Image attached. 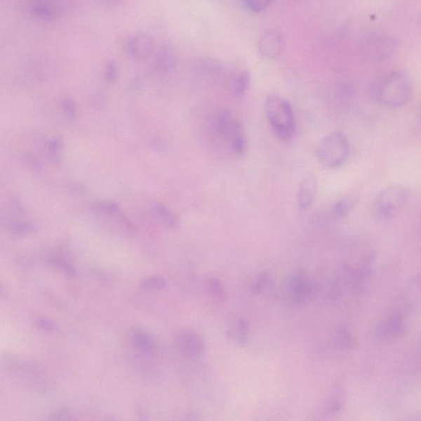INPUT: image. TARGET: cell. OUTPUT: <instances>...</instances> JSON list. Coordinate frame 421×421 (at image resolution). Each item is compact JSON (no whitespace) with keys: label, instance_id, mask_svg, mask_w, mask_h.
<instances>
[{"label":"cell","instance_id":"obj_8","mask_svg":"<svg viewBox=\"0 0 421 421\" xmlns=\"http://www.w3.org/2000/svg\"><path fill=\"white\" fill-rule=\"evenodd\" d=\"M178 343L181 350L189 356H200L205 351L203 338L194 332L180 333L178 337Z\"/></svg>","mask_w":421,"mask_h":421},{"label":"cell","instance_id":"obj_24","mask_svg":"<svg viewBox=\"0 0 421 421\" xmlns=\"http://www.w3.org/2000/svg\"><path fill=\"white\" fill-rule=\"evenodd\" d=\"M118 75V67L116 62L109 60L105 65V76L108 83H113L116 79Z\"/></svg>","mask_w":421,"mask_h":421},{"label":"cell","instance_id":"obj_17","mask_svg":"<svg viewBox=\"0 0 421 421\" xmlns=\"http://www.w3.org/2000/svg\"><path fill=\"white\" fill-rule=\"evenodd\" d=\"M251 83V75L250 72L242 70L234 78L232 88L236 97H242L250 88Z\"/></svg>","mask_w":421,"mask_h":421},{"label":"cell","instance_id":"obj_7","mask_svg":"<svg viewBox=\"0 0 421 421\" xmlns=\"http://www.w3.org/2000/svg\"><path fill=\"white\" fill-rule=\"evenodd\" d=\"M318 192V181L313 175H309L301 181L299 186L298 200L300 208L307 210L314 203Z\"/></svg>","mask_w":421,"mask_h":421},{"label":"cell","instance_id":"obj_6","mask_svg":"<svg viewBox=\"0 0 421 421\" xmlns=\"http://www.w3.org/2000/svg\"><path fill=\"white\" fill-rule=\"evenodd\" d=\"M154 38L147 33H137L129 38L128 50L129 54L136 60H145L154 52Z\"/></svg>","mask_w":421,"mask_h":421},{"label":"cell","instance_id":"obj_11","mask_svg":"<svg viewBox=\"0 0 421 421\" xmlns=\"http://www.w3.org/2000/svg\"><path fill=\"white\" fill-rule=\"evenodd\" d=\"M131 341L137 350L151 352L154 350L156 341L152 334L140 328H133L131 332Z\"/></svg>","mask_w":421,"mask_h":421},{"label":"cell","instance_id":"obj_12","mask_svg":"<svg viewBox=\"0 0 421 421\" xmlns=\"http://www.w3.org/2000/svg\"><path fill=\"white\" fill-rule=\"evenodd\" d=\"M358 199L356 196H345L335 201L330 208V213L336 219H342L348 216L356 207Z\"/></svg>","mask_w":421,"mask_h":421},{"label":"cell","instance_id":"obj_19","mask_svg":"<svg viewBox=\"0 0 421 421\" xmlns=\"http://www.w3.org/2000/svg\"><path fill=\"white\" fill-rule=\"evenodd\" d=\"M141 286L147 290H161L166 288V281L160 276H150L142 281Z\"/></svg>","mask_w":421,"mask_h":421},{"label":"cell","instance_id":"obj_5","mask_svg":"<svg viewBox=\"0 0 421 421\" xmlns=\"http://www.w3.org/2000/svg\"><path fill=\"white\" fill-rule=\"evenodd\" d=\"M285 37L276 29H269L262 33L258 41L260 54L267 59H274L284 51Z\"/></svg>","mask_w":421,"mask_h":421},{"label":"cell","instance_id":"obj_22","mask_svg":"<svg viewBox=\"0 0 421 421\" xmlns=\"http://www.w3.org/2000/svg\"><path fill=\"white\" fill-rule=\"evenodd\" d=\"M98 208L105 215H108L109 217H118L121 213L119 206L114 202L100 203L98 205Z\"/></svg>","mask_w":421,"mask_h":421},{"label":"cell","instance_id":"obj_26","mask_svg":"<svg viewBox=\"0 0 421 421\" xmlns=\"http://www.w3.org/2000/svg\"><path fill=\"white\" fill-rule=\"evenodd\" d=\"M266 282H267V275L262 274L260 277V279H258V281L256 282L255 287H253V291H255V293H258V291L261 290V289L262 288V286L266 284Z\"/></svg>","mask_w":421,"mask_h":421},{"label":"cell","instance_id":"obj_4","mask_svg":"<svg viewBox=\"0 0 421 421\" xmlns=\"http://www.w3.org/2000/svg\"><path fill=\"white\" fill-rule=\"evenodd\" d=\"M316 157L327 168L342 166L350 155V145L341 132H333L322 138L316 147Z\"/></svg>","mask_w":421,"mask_h":421},{"label":"cell","instance_id":"obj_27","mask_svg":"<svg viewBox=\"0 0 421 421\" xmlns=\"http://www.w3.org/2000/svg\"><path fill=\"white\" fill-rule=\"evenodd\" d=\"M69 415L68 411L61 410H59L58 413L52 415L53 419L61 420V419H68V416Z\"/></svg>","mask_w":421,"mask_h":421},{"label":"cell","instance_id":"obj_1","mask_svg":"<svg viewBox=\"0 0 421 421\" xmlns=\"http://www.w3.org/2000/svg\"><path fill=\"white\" fill-rule=\"evenodd\" d=\"M265 114L267 122L282 141L290 140L296 131L293 105L279 95H271L266 100Z\"/></svg>","mask_w":421,"mask_h":421},{"label":"cell","instance_id":"obj_13","mask_svg":"<svg viewBox=\"0 0 421 421\" xmlns=\"http://www.w3.org/2000/svg\"><path fill=\"white\" fill-rule=\"evenodd\" d=\"M404 330V322L399 314L392 315L380 329V336L382 338H394L399 336Z\"/></svg>","mask_w":421,"mask_h":421},{"label":"cell","instance_id":"obj_9","mask_svg":"<svg viewBox=\"0 0 421 421\" xmlns=\"http://www.w3.org/2000/svg\"><path fill=\"white\" fill-rule=\"evenodd\" d=\"M178 55L174 48L170 45L162 46L156 53V69L161 72H171L178 66Z\"/></svg>","mask_w":421,"mask_h":421},{"label":"cell","instance_id":"obj_3","mask_svg":"<svg viewBox=\"0 0 421 421\" xmlns=\"http://www.w3.org/2000/svg\"><path fill=\"white\" fill-rule=\"evenodd\" d=\"M409 199V190L401 185H392L382 189L373 203V213L382 221L399 216Z\"/></svg>","mask_w":421,"mask_h":421},{"label":"cell","instance_id":"obj_2","mask_svg":"<svg viewBox=\"0 0 421 421\" xmlns=\"http://www.w3.org/2000/svg\"><path fill=\"white\" fill-rule=\"evenodd\" d=\"M413 83L408 75L396 72L387 76L377 91V100L387 107H401L409 102Z\"/></svg>","mask_w":421,"mask_h":421},{"label":"cell","instance_id":"obj_21","mask_svg":"<svg viewBox=\"0 0 421 421\" xmlns=\"http://www.w3.org/2000/svg\"><path fill=\"white\" fill-rule=\"evenodd\" d=\"M209 286L210 293L215 296V298L221 301L225 300L226 294H225L224 286L219 279H215V277L210 279L209 281Z\"/></svg>","mask_w":421,"mask_h":421},{"label":"cell","instance_id":"obj_18","mask_svg":"<svg viewBox=\"0 0 421 421\" xmlns=\"http://www.w3.org/2000/svg\"><path fill=\"white\" fill-rule=\"evenodd\" d=\"M236 121L233 119L231 113L227 111H222L218 114L217 118L218 132L223 137L229 138L232 135L234 124Z\"/></svg>","mask_w":421,"mask_h":421},{"label":"cell","instance_id":"obj_20","mask_svg":"<svg viewBox=\"0 0 421 421\" xmlns=\"http://www.w3.org/2000/svg\"><path fill=\"white\" fill-rule=\"evenodd\" d=\"M274 0H243L248 9L253 13H262L271 6Z\"/></svg>","mask_w":421,"mask_h":421},{"label":"cell","instance_id":"obj_16","mask_svg":"<svg viewBox=\"0 0 421 421\" xmlns=\"http://www.w3.org/2000/svg\"><path fill=\"white\" fill-rule=\"evenodd\" d=\"M196 67L201 73L208 75H218L223 71V65L221 62L217 59L210 58V57L199 60Z\"/></svg>","mask_w":421,"mask_h":421},{"label":"cell","instance_id":"obj_23","mask_svg":"<svg viewBox=\"0 0 421 421\" xmlns=\"http://www.w3.org/2000/svg\"><path fill=\"white\" fill-rule=\"evenodd\" d=\"M234 328H236V341L239 343H245L248 335V323L243 320H239Z\"/></svg>","mask_w":421,"mask_h":421},{"label":"cell","instance_id":"obj_28","mask_svg":"<svg viewBox=\"0 0 421 421\" xmlns=\"http://www.w3.org/2000/svg\"><path fill=\"white\" fill-rule=\"evenodd\" d=\"M105 4H117L119 1H121V0H105Z\"/></svg>","mask_w":421,"mask_h":421},{"label":"cell","instance_id":"obj_15","mask_svg":"<svg viewBox=\"0 0 421 421\" xmlns=\"http://www.w3.org/2000/svg\"><path fill=\"white\" fill-rule=\"evenodd\" d=\"M232 146L233 150L237 154L242 155L247 150L248 140L245 132V128L241 122H234L231 137Z\"/></svg>","mask_w":421,"mask_h":421},{"label":"cell","instance_id":"obj_14","mask_svg":"<svg viewBox=\"0 0 421 421\" xmlns=\"http://www.w3.org/2000/svg\"><path fill=\"white\" fill-rule=\"evenodd\" d=\"M153 210L156 217L161 220L166 226L172 229H178L180 227V220L178 216L169 208L162 203H156L153 206Z\"/></svg>","mask_w":421,"mask_h":421},{"label":"cell","instance_id":"obj_29","mask_svg":"<svg viewBox=\"0 0 421 421\" xmlns=\"http://www.w3.org/2000/svg\"><path fill=\"white\" fill-rule=\"evenodd\" d=\"M4 296H6V291H4L1 286H0V298H4Z\"/></svg>","mask_w":421,"mask_h":421},{"label":"cell","instance_id":"obj_25","mask_svg":"<svg viewBox=\"0 0 421 421\" xmlns=\"http://www.w3.org/2000/svg\"><path fill=\"white\" fill-rule=\"evenodd\" d=\"M38 325L43 330H47V331H51L55 328V324L53 323L51 320L47 319H40L38 320Z\"/></svg>","mask_w":421,"mask_h":421},{"label":"cell","instance_id":"obj_10","mask_svg":"<svg viewBox=\"0 0 421 421\" xmlns=\"http://www.w3.org/2000/svg\"><path fill=\"white\" fill-rule=\"evenodd\" d=\"M289 291L295 301L302 302L309 298L312 293V286L306 279L303 274L299 272L290 277L289 282Z\"/></svg>","mask_w":421,"mask_h":421}]
</instances>
